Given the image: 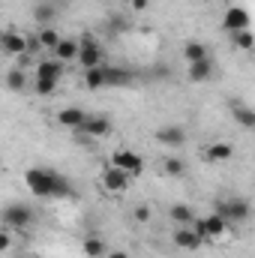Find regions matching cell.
I'll use <instances>...</instances> for the list:
<instances>
[{"label":"cell","mask_w":255,"mask_h":258,"mask_svg":"<svg viewBox=\"0 0 255 258\" xmlns=\"http://www.w3.org/2000/svg\"><path fill=\"white\" fill-rule=\"evenodd\" d=\"M54 6L51 3H39L36 9H33V18H36V24H42V27H51V21H54Z\"/></svg>","instance_id":"25"},{"label":"cell","mask_w":255,"mask_h":258,"mask_svg":"<svg viewBox=\"0 0 255 258\" xmlns=\"http://www.w3.org/2000/svg\"><path fill=\"white\" fill-rule=\"evenodd\" d=\"M102 72H105V87H126L132 81V72L120 66H102Z\"/></svg>","instance_id":"16"},{"label":"cell","mask_w":255,"mask_h":258,"mask_svg":"<svg viewBox=\"0 0 255 258\" xmlns=\"http://www.w3.org/2000/svg\"><path fill=\"white\" fill-rule=\"evenodd\" d=\"M213 72H216L213 57L198 60V63H189V81H192V84H204V81H210V78H213Z\"/></svg>","instance_id":"15"},{"label":"cell","mask_w":255,"mask_h":258,"mask_svg":"<svg viewBox=\"0 0 255 258\" xmlns=\"http://www.w3.org/2000/svg\"><path fill=\"white\" fill-rule=\"evenodd\" d=\"M222 27L228 33H237V30H249V12L243 6H228L225 15H222Z\"/></svg>","instance_id":"9"},{"label":"cell","mask_w":255,"mask_h":258,"mask_svg":"<svg viewBox=\"0 0 255 258\" xmlns=\"http://www.w3.org/2000/svg\"><path fill=\"white\" fill-rule=\"evenodd\" d=\"M75 189H72V183H69V177L66 174H54V189H51V198H72Z\"/></svg>","instance_id":"24"},{"label":"cell","mask_w":255,"mask_h":258,"mask_svg":"<svg viewBox=\"0 0 255 258\" xmlns=\"http://www.w3.org/2000/svg\"><path fill=\"white\" fill-rule=\"evenodd\" d=\"M105 258H129V255L123 252V249H108V252H105Z\"/></svg>","instance_id":"33"},{"label":"cell","mask_w":255,"mask_h":258,"mask_svg":"<svg viewBox=\"0 0 255 258\" xmlns=\"http://www.w3.org/2000/svg\"><path fill=\"white\" fill-rule=\"evenodd\" d=\"M0 222H3L6 231H27V228L33 225V207H27V204H21V201H12V204L3 207Z\"/></svg>","instance_id":"2"},{"label":"cell","mask_w":255,"mask_h":258,"mask_svg":"<svg viewBox=\"0 0 255 258\" xmlns=\"http://www.w3.org/2000/svg\"><path fill=\"white\" fill-rule=\"evenodd\" d=\"M231 114H234V120L240 123V129H255V111L249 105L234 102V105H231Z\"/></svg>","instance_id":"18"},{"label":"cell","mask_w":255,"mask_h":258,"mask_svg":"<svg viewBox=\"0 0 255 258\" xmlns=\"http://www.w3.org/2000/svg\"><path fill=\"white\" fill-rule=\"evenodd\" d=\"M231 42L240 48V51H252L255 45V36L249 33V30H237V33H231Z\"/></svg>","instance_id":"27"},{"label":"cell","mask_w":255,"mask_h":258,"mask_svg":"<svg viewBox=\"0 0 255 258\" xmlns=\"http://www.w3.org/2000/svg\"><path fill=\"white\" fill-rule=\"evenodd\" d=\"M84 87H87V90H99V87H105V72H102V66L84 69Z\"/></svg>","instance_id":"23"},{"label":"cell","mask_w":255,"mask_h":258,"mask_svg":"<svg viewBox=\"0 0 255 258\" xmlns=\"http://www.w3.org/2000/svg\"><path fill=\"white\" fill-rule=\"evenodd\" d=\"M129 183H132V180H129L120 168H105V171H102V189H105V192L123 195L129 189Z\"/></svg>","instance_id":"10"},{"label":"cell","mask_w":255,"mask_h":258,"mask_svg":"<svg viewBox=\"0 0 255 258\" xmlns=\"http://www.w3.org/2000/svg\"><path fill=\"white\" fill-rule=\"evenodd\" d=\"M225 3H228V6H231V0H225Z\"/></svg>","instance_id":"35"},{"label":"cell","mask_w":255,"mask_h":258,"mask_svg":"<svg viewBox=\"0 0 255 258\" xmlns=\"http://www.w3.org/2000/svg\"><path fill=\"white\" fill-rule=\"evenodd\" d=\"M51 51L57 54V60H60V63H66V60H75V57H78V42H75V39H63V36H60V42H57Z\"/></svg>","instance_id":"20"},{"label":"cell","mask_w":255,"mask_h":258,"mask_svg":"<svg viewBox=\"0 0 255 258\" xmlns=\"http://www.w3.org/2000/svg\"><path fill=\"white\" fill-rule=\"evenodd\" d=\"M153 138L165 147H183L186 144V129L183 126H159L153 132Z\"/></svg>","instance_id":"11"},{"label":"cell","mask_w":255,"mask_h":258,"mask_svg":"<svg viewBox=\"0 0 255 258\" xmlns=\"http://www.w3.org/2000/svg\"><path fill=\"white\" fill-rule=\"evenodd\" d=\"M210 57V48L204 42H186L183 45V60L186 63H198V60H207Z\"/></svg>","instance_id":"19"},{"label":"cell","mask_w":255,"mask_h":258,"mask_svg":"<svg viewBox=\"0 0 255 258\" xmlns=\"http://www.w3.org/2000/svg\"><path fill=\"white\" fill-rule=\"evenodd\" d=\"M60 78H63V63H60V60H39V63H36L33 90H36L39 96H51V93L60 87Z\"/></svg>","instance_id":"1"},{"label":"cell","mask_w":255,"mask_h":258,"mask_svg":"<svg viewBox=\"0 0 255 258\" xmlns=\"http://www.w3.org/2000/svg\"><path fill=\"white\" fill-rule=\"evenodd\" d=\"M201 156H204L207 162H228V159L234 156V147H231L228 141H213V144H207V147L201 150Z\"/></svg>","instance_id":"14"},{"label":"cell","mask_w":255,"mask_h":258,"mask_svg":"<svg viewBox=\"0 0 255 258\" xmlns=\"http://www.w3.org/2000/svg\"><path fill=\"white\" fill-rule=\"evenodd\" d=\"M201 237L192 231V225H177V231H174V246L177 249H186V252H195V249H201Z\"/></svg>","instance_id":"12"},{"label":"cell","mask_w":255,"mask_h":258,"mask_svg":"<svg viewBox=\"0 0 255 258\" xmlns=\"http://www.w3.org/2000/svg\"><path fill=\"white\" fill-rule=\"evenodd\" d=\"M0 48H3L6 54H12V57H24V54H27V48H30V42H27V36H24V33H18V30H3Z\"/></svg>","instance_id":"8"},{"label":"cell","mask_w":255,"mask_h":258,"mask_svg":"<svg viewBox=\"0 0 255 258\" xmlns=\"http://www.w3.org/2000/svg\"><path fill=\"white\" fill-rule=\"evenodd\" d=\"M81 249H84V255L87 258H105V252H108V246H105L102 237H84Z\"/></svg>","instance_id":"21"},{"label":"cell","mask_w":255,"mask_h":258,"mask_svg":"<svg viewBox=\"0 0 255 258\" xmlns=\"http://www.w3.org/2000/svg\"><path fill=\"white\" fill-rule=\"evenodd\" d=\"M165 174H168V177H183V174H186V162H183L180 156H168V159H165Z\"/></svg>","instance_id":"26"},{"label":"cell","mask_w":255,"mask_h":258,"mask_svg":"<svg viewBox=\"0 0 255 258\" xmlns=\"http://www.w3.org/2000/svg\"><path fill=\"white\" fill-rule=\"evenodd\" d=\"M249 201L246 198H222L216 204V213L228 222V225H237V222H246L249 219Z\"/></svg>","instance_id":"5"},{"label":"cell","mask_w":255,"mask_h":258,"mask_svg":"<svg viewBox=\"0 0 255 258\" xmlns=\"http://www.w3.org/2000/svg\"><path fill=\"white\" fill-rule=\"evenodd\" d=\"M192 231H195L204 243H213V240H222V237L231 231V225H228L219 213H210V216H204V219H192Z\"/></svg>","instance_id":"3"},{"label":"cell","mask_w":255,"mask_h":258,"mask_svg":"<svg viewBox=\"0 0 255 258\" xmlns=\"http://www.w3.org/2000/svg\"><path fill=\"white\" fill-rule=\"evenodd\" d=\"M3 30H6V27H0V39H3Z\"/></svg>","instance_id":"34"},{"label":"cell","mask_w":255,"mask_h":258,"mask_svg":"<svg viewBox=\"0 0 255 258\" xmlns=\"http://www.w3.org/2000/svg\"><path fill=\"white\" fill-rule=\"evenodd\" d=\"M111 168H120L129 180H132V177H141V174H144V159H141V153L120 147V150H114V156H111Z\"/></svg>","instance_id":"6"},{"label":"cell","mask_w":255,"mask_h":258,"mask_svg":"<svg viewBox=\"0 0 255 258\" xmlns=\"http://www.w3.org/2000/svg\"><path fill=\"white\" fill-rule=\"evenodd\" d=\"M78 63L84 66V69H93V66H102V48H99V42L87 33L81 42H78V57H75Z\"/></svg>","instance_id":"7"},{"label":"cell","mask_w":255,"mask_h":258,"mask_svg":"<svg viewBox=\"0 0 255 258\" xmlns=\"http://www.w3.org/2000/svg\"><path fill=\"white\" fill-rule=\"evenodd\" d=\"M135 219H138V222H147V219H150V210H147V207H135Z\"/></svg>","instance_id":"31"},{"label":"cell","mask_w":255,"mask_h":258,"mask_svg":"<svg viewBox=\"0 0 255 258\" xmlns=\"http://www.w3.org/2000/svg\"><path fill=\"white\" fill-rule=\"evenodd\" d=\"M24 84H27V78H24L21 69H9L6 72V87L9 90H24Z\"/></svg>","instance_id":"29"},{"label":"cell","mask_w":255,"mask_h":258,"mask_svg":"<svg viewBox=\"0 0 255 258\" xmlns=\"http://www.w3.org/2000/svg\"><path fill=\"white\" fill-rule=\"evenodd\" d=\"M126 3L135 9V12H141V9H147V6H150V0H126Z\"/></svg>","instance_id":"32"},{"label":"cell","mask_w":255,"mask_h":258,"mask_svg":"<svg viewBox=\"0 0 255 258\" xmlns=\"http://www.w3.org/2000/svg\"><path fill=\"white\" fill-rule=\"evenodd\" d=\"M78 132H84L87 138H105V135H111V120H108V117H93V114H87V120L81 123Z\"/></svg>","instance_id":"13"},{"label":"cell","mask_w":255,"mask_h":258,"mask_svg":"<svg viewBox=\"0 0 255 258\" xmlns=\"http://www.w3.org/2000/svg\"><path fill=\"white\" fill-rule=\"evenodd\" d=\"M9 246H12V237H9V231L3 228V231H0V252H6Z\"/></svg>","instance_id":"30"},{"label":"cell","mask_w":255,"mask_h":258,"mask_svg":"<svg viewBox=\"0 0 255 258\" xmlns=\"http://www.w3.org/2000/svg\"><path fill=\"white\" fill-rule=\"evenodd\" d=\"M168 216H171L174 225H192V219H195V213H192L189 204H174V207L168 210Z\"/></svg>","instance_id":"22"},{"label":"cell","mask_w":255,"mask_h":258,"mask_svg":"<svg viewBox=\"0 0 255 258\" xmlns=\"http://www.w3.org/2000/svg\"><path fill=\"white\" fill-rule=\"evenodd\" d=\"M57 42H60V33L54 27H39V45L42 48H54Z\"/></svg>","instance_id":"28"},{"label":"cell","mask_w":255,"mask_h":258,"mask_svg":"<svg viewBox=\"0 0 255 258\" xmlns=\"http://www.w3.org/2000/svg\"><path fill=\"white\" fill-rule=\"evenodd\" d=\"M87 120V111H81V108H63L60 114H57V123L63 129H81V123Z\"/></svg>","instance_id":"17"},{"label":"cell","mask_w":255,"mask_h":258,"mask_svg":"<svg viewBox=\"0 0 255 258\" xmlns=\"http://www.w3.org/2000/svg\"><path fill=\"white\" fill-rule=\"evenodd\" d=\"M54 174H57V171H51V168H27V171H24V183H27L30 195H36V198H51Z\"/></svg>","instance_id":"4"}]
</instances>
